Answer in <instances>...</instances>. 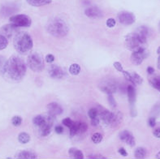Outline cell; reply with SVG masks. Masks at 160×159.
<instances>
[{"label": "cell", "instance_id": "6da1fadb", "mask_svg": "<svg viewBox=\"0 0 160 159\" xmlns=\"http://www.w3.org/2000/svg\"><path fill=\"white\" fill-rule=\"evenodd\" d=\"M26 70V63L22 58L18 56H12L5 62L2 74L10 81H19L24 78Z\"/></svg>", "mask_w": 160, "mask_h": 159}, {"label": "cell", "instance_id": "7a4b0ae2", "mask_svg": "<svg viewBox=\"0 0 160 159\" xmlns=\"http://www.w3.org/2000/svg\"><path fill=\"white\" fill-rule=\"evenodd\" d=\"M150 30L146 26H141L137 32H131L125 36V47L129 51H135L140 47H145L147 42Z\"/></svg>", "mask_w": 160, "mask_h": 159}, {"label": "cell", "instance_id": "3957f363", "mask_svg": "<svg viewBox=\"0 0 160 159\" xmlns=\"http://www.w3.org/2000/svg\"><path fill=\"white\" fill-rule=\"evenodd\" d=\"M47 32L55 37H63L68 33L69 27L64 20L55 17L50 20L47 26Z\"/></svg>", "mask_w": 160, "mask_h": 159}, {"label": "cell", "instance_id": "277c9868", "mask_svg": "<svg viewBox=\"0 0 160 159\" xmlns=\"http://www.w3.org/2000/svg\"><path fill=\"white\" fill-rule=\"evenodd\" d=\"M13 45L16 51L20 54H27L32 49L33 42L31 36L27 32H19L15 36Z\"/></svg>", "mask_w": 160, "mask_h": 159}, {"label": "cell", "instance_id": "5b68a950", "mask_svg": "<svg viewBox=\"0 0 160 159\" xmlns=\"http://www.w3.org/2000/svg\"><path fill=\"white\" fill-rule=\"evenodd\" d=\"M98 113H99V117L106 124L111 125V126H117L122 119V116L120 113L116 114L108 110H106L105 108H101L98 110Z\"/></svg>", "mask_w": 160, "mask_h": 159}, {"label": "cell", "instance_id": "8992f818", "mask_svg": "<svg viewBox=\"0 0 160 159\" xmlns=\"http://www.w3.org/2000/svg\"><path fill=\"white\" fill-rule=\"evenodd\" d=\"M27 64L28 67L35 72H42L44 68V60L40 54L33 52L28 55L27 58Z\"/></svg>", "mask_w": 160, "mask_h": 159}, {"label": "cell", "instance_id": "52a82bcc", "mask_svg": "<svg viewBox=\"0 0 160 159\" xmlns=\"http://www.w3.org/2000/svg\"><path fill=\"white\" fill-rule=\"evenodd\" d=\"M99 89L108 95L113 94L117 91L118 84L116 81L112 79H107L99 84Z\"/></svg>", "mask_w": 160, "mask_h": 159}, {"label": "cell", "instance_id": "ba28073f", "mask_svg": "<svg viewBox=\"0 0 160 159\" xmlns=\"http://www.w3.org/2000/svg\"><path fill=\"white\" fill-rule=\"evenodd\" d=\"M10 22L17 27H29L32 24L30 17L27 15L19 14L11 16Z\"/></svg>", "mask_w": 160, "mask_h": 159}, {"label": "cell", "instance_id": "9c48e42d", "mask_svg": "<svg viewBox=\"0 0 160 159\" xmlns=\"http://www.w3.org/2000/svg\"><path fill=\"white\" fill-rule=\"evenodd\" d=\"M148 56V52L145 47H140L132 51L131 54V61L134 65H140Z\"/></svg>", "mask_w": 160, "mask_h": 159}, {"label": "cell", "instance_id": "30bf717a", "mask_svg": "<svg viewBox=\"0 0 160 159\" xmlns=\"http://www.w3.org/2000/svg\"><path fill=\"white\" fill-rule=\"evenodd\" d=\"M117 18L119 22L124 25H130L136 21V16L133 13L129 12L123 11L118 13Z\"/></svg>", "mask_w": 160, "mask_h": 159}, {"label": "cell", "instance_id": "8fae6325", "mask_svg": "<svg viewBox=\"0 0 160 159\" xmlns=\"http://www.w3.org/2000/svg\"><path fill=\"white\" fill-rule=\"evenodd\" d=\"M18 28L19 27L16 26L15 24H12V23L5 24L0 28V34L3 35L4 37H6L7 38H11L13 36H16V33L19 32Z\"/></svg>", "mask_w": 160, "mask_h": 159}, {"label": "cell", "instance_id": "7c38bea8", "mask_svg": "<svg viewBox=\"0 0 160 159\" xmlns=\"http://www.w3.org/2000/svg\"><path fill=\"white\" fill-rule=\"evenodd\" d=\"M119 137L122 141H124V143H126L131 147H133L136 144V141H135L132 133L128 130H124V131L120 132Z\"/></svg>", "mask_w": 160, "mask_h": 159}, {"label": "cell", "instance_id": "4fadbf2b", "mask_svg": "<svg viewBox=\"0 0 160 159\" xmlns=\"http://www.w3.org/2000/svg\"><path fill=\"white\" fill-rule=\"evenodd\" d=\"M49 76L53 79H61L65 76V72L57 65H51L48 68Z\"/></svg>", "mask_w": 160, "mask_h": 159}, {"label": "cell", "instance_id": "5bb4252c", "mask_svg": "<svg viewBox=\"0 0 160 159\" xmlns=\"http://www.w3.org/2000/svg\"><path fill=\"white\" fill-rule=\"evenodd\" d=\"M85 16L89 17V18H101L103 16V13L99 7L96 6L89 7L85 9Z\"/></svg>", "mask_w": 160, "mask_h": 159}, {"label": "cell", "instance_id": "9a60e30c", "mask_svg": "<svg viewBox=\"0 0 160 159\" xmlns=\"http://www.w3.org/2000/svg\"><path fill=\"white\" fill-rule=\"evenodd\" d=\"M47 110H48L49 114H51V115H54L55 117L57 115H60L63 113L62 107L57 102H55L49 103L48 105H47Z\"/></svg>", "mask_w": 160, "mask_h": 159}, {"label": "cell", "instance_id": "2e32d148", "mask_svg": "<svg viewBox=\"0 0 160 159\" xmlns=\"http://www.w3.org/2000/svg\"><path fill=\"white\" fill-rule=\"evenodd\" d=\"M127 93H128V98L131 109H135L134 104L136 102V91L132 85H129L127 87Z\"/></svg>", "mask_w": 160, "mask_h": 159}, {"label": "cell", "instance_id": "e0dca14e", "mask_svg": "<svg viewBox=\"0 0 160 159\" xmlns=\"http://www.w3.org/2000/svg\"><path fill=\"white\" fill-rule=\"evenodd\" d=\"M16 158L20 159H34L38 157L36 153L29 150H22L20 151L16 154Z\"/></svg>", "mask_w": 160, "mask_h": 159}, {"label": "cell", "instance_id": "ac0fdd59", "mask_svg": "<svg viewBox=\"0 0 160 159\" xmlns=\"http://www.w3.org/2000/svg\"><path fill=\"white\" fill-rule=\"evenodd\" d=\"M17 10H18V7L15 4H7V5H3L2 7L1 12L4 16H9V15L16 12Z\"/></svg>", "mask_w": 160, "mask_h": 159}, {"label": "cell", "instance_id": "d6986e66", "mask_svg": "<svg viewBox=\"0 0 160 159\" xmlns=\"http://www.w3.org/2000/svg\"><path fill=\"white\" fill-rule=\"evenodd\" d=\"M149 82L150 85L160 92V76L159 75H150Z\"/></svg>", "mask_w": 160, "mask_h": 159}, {"label": "cell", "instance_id": "ffe728a7", "mask_svg": "<svg viewBox=\"0 0 160 159\" xmlns=\"http://www.w3.org/2000/svg\"><path fill=\"white\" fill-rule=\"evenodd\" d=\"M68 154L69 156L72 158L76 159H82L84 158V154L80 150V149H77V148L72 147L68 149Z\"/></svg>", "mask_w": 160, "mask_h": 159}, {"label": "cell", "instance_id": "44dd1931", "mask_svg": "<svg viewBox=\"0 0 160 159\" xmlns=\"http://www.w3.org/2000/svg\"><path fill=\"white\" fill-rule=\"evenodd\" d=\"M26 2L32 7H42L51 3L52 0H26Z\"/></svg>", "mask_w": 160, "mask_h": 159}, {"label": "cell", "instance_id": "7402d4cb", "mask_svg": "<svg viewBox=\"0 0 160 159\" xmlns=\"http://www.w3.org/2000/svg\"><path fill=\"white\" fill-rule=\"evenodd\" d=\"M46 122H47L46 115H45V116H42V115H37V116L34 117L33 119H32V123H33V124L38 127H42L43 125L46 123Z\"/></svg>", "mask_w": 160, "mask_h": 159}, {"label": "cell", "instance_id": "603a6c76", "mask_svg": "<svg viewBox=\"0 0 160 159\" xmlns=\"http://www.w3.org/2000/svg\"><path fill=\"white\" fill-rule=\"evenodd\" d=\"M146 149L143 147L137 148L135 152H134V157L136 158H144L146 156Z\"/></svg>", "mask_w": 160, "mask_h": 159}, {"label": "cell", "instance_id": "cb8c5ba5", "mask_svg": "<svg viewBox=\"0 0 160 159\" xmlns=\"http://www.w3.org/2000/svg\"><path fill=\"white\" fill-rule=\"evenodd\" d=\"M81 67L77 63H73V64H72L71 66L69 67V72H70L71 75H73V76L79 75V73L81 72Z\"/></svg>", "mask_w": 160, "mask_h": 159}, {"label": "cell", "instance_id": "d4e9b609", "mask_svg": "<svg viewBox=\"0 0 160 159\" xmlns=\"http://www.w3.org/2000/svg\"><path fill=\"white\" fill-rule=\"evenodd\" d=\"M18 141L21 144H27L30 141V137L28 133L20 132L18 136Z\"/></svg>", "mask_w": 160, "mask_h": 159}, {"label": "cell", "instance_id": "484cf974", "mask_svg": "<svg viewBox=\"0 0 160 159\" xmlns=\"http://www.w3.org/2000/svg\"><path fill=\"white\" fill-rule=\"evenodd\" d=\"M132 75V84L133 85H141L143 81L142 78L139 74L137 72H131Z\"/></svg>", "mask_w": 160, "mask_h": 159}, {"label": "cell", "instance_id": "4316f807", "mask_svg": "<svg viewBox=\"0 0 160 159\" xmlns=\"http://www.w3.org/2000/svg\"><path fill=\"white\" fill-rule=\"evenodd\" d=\"M70 136L74 137V136L79 134V122H74L71 127H70Z\"/></svg>", "mask_w": 160, "mask_h": 159}, {"label": "cell", "instance_id": "83f0119b", "mask_svg": "<svg viewBox=\"0 0 160 159\" xmlns=\"http://www.w3.org/2000/svg\"><path fill=\"white\" fill-rule=\"evenodd\" d=\"M91 140L94 144H99L102 140V135L99 132L93 133L91 137Z\"/></svg>", "mask_w": 160, "mask_h": 159}, {"label": "cell", "instance_id": "f1b7e54d", "mask_svg": "<svg viewBox=\"0 0 160 159\" xmlns=\"http://www.w3.org/2000/svg\"><path fill=\"white\" fill-rule=\"evenodd\" d=\"M8 45V41L6 37H4L3 35L0 34V51L3 50L6 48Z\"/></svg>", "mask_w": 160, "mask_h": 159}, {"label": "cell", "instance_id": "f546056e", "mask_svg": "<svg viewBox=\"0 0 160 159\" xmlns=\"http://www.w3.org/2000/svg\"><path fill=\"white\" fill-rule=\"evenodd\" d=\"M88 115L90 119H94V118H97L99 115V113H98V110L96 108H91L89 109V111H88Z\"/></svg>", "mask_w": 160, "mask_h": 159}, {"label": "cell", "instance_id": "4dcf8cb0", "mask_svg": "<svg viewBox=\"0 0 160 159\" xmlns=\"http://www.w3.org/2000/svg\"><path fill=\"white\" fill-rule=\"evenodd\" d=\"M12 123L15 127H19L22 123V118L20 116H14L12 119Z\"/></svg>", "mask_w": 160, "mask_h": 159}, {"label": "cell", "instance_id": "1f68e13d", "mask_svg": "<svg viewBox=\"0 0 160 159\" xmlns=\"http://www.w3.org/2000/svg\"><path fill=\"white\" fill-rule=\"evenodd\" d=\"M88 125L86 123H80L79 122V134L84 133L87 131Z\"/></svg>", "mask_w": 160, "mask_h": 159}, {"label": "cell", "instance_id": "d6a6232c", "mask_svg": "<svg viewBox=\"0 0 160 159\" xmlns=\"http://www.w3.org/2000/svg\"><path fill=\"white\" fill-rule=\"evenodd\" d=\"M108 102H109V104L111 105V107H112V108H116V106H117V104H116V100H115L114 97L112 96V94L108 95Z\"/></svg>", "mask_w": 160, "mask_h": 159}, {"label": "cell", "instance_id": "836d02e7", "mask_svg": "<svg viewBox=\"0 0 160 159\" xmlns=\"http://www.w3.org/2000/svg\"><path fill=\"white\" fill-rule=\"evenodd\" d=\"M62 123H63V124L64 125V126H66L67 127L70 128V127L72 126V124L74 122H73V121L70 118H66V119H63V122H62Z\"/></svg>", "mask_w": 160, "mask_h": 159}, {"label": "cell", "instance_id": "e575fe53", "mask_svg": "<svg viewBox=\"0 0 160 159\" xmlns=\"http://www.w3.org/2000/svg\"><path fill=\"white\" fill-rule=\"evenodd\" d=\"M114 67L118 71V72H124V68H123V66L120 63V62H115L113 63Z\"/></svg>", "mask_w": 160, "mask_h": 159}, {"label": "cell", "instance_id": "d590c367", "mask_svg": "<svg viewBox=\"0 0 160 159\" xmlns=\"http://www.w3.org/2000/svg\"><path fill=\"white\" fill-rule=\"evenodd\" d=\"M148 124L150 127H154L156 126V118L154 116H151L148 120Z\"/></svg>", "mask_w": 160, "mask_h": 159}, {"label": "cell", "instance_id": "8d00e7d4", "mask_svg": "<svg viewBox=\"0 0 160 159\" xmlns=\"http://www.w3.org/2000/svg\"><path fill=\"white\" fill-rule=\"evenodd\" d=\"M122 73L124 74V78H125L126 81H128V82L130 83H132V75H131V72H128L124 71Z\"/></svg>", "mask_w": 160, "mask_h": 159}, {"label": "cell", "instance_id": "74e56055", "mask_svg": "<svg viewBox=\"0 0 160 159\" xmlns=\"http://www.w3.org/2000/svg\"><path fill=\"white\" fill-rule=\"evenodd\" d=\"M45 58H46V62L47 63H52L55 61V56L51 54H47V56L45 57Z\"/></svg>", "mask_w": 160, "mask_h": 159}, {"label": "cell", "instance_id": "f35d334b", "mask_svg": "<svg viewBox=\"0 0 160 159\" xmlns=\"http://www.w3.org/2000/svg\"><path fill=\"white\" fill-rule=\"evenodd\" d=\"M116 25V20L113 18H110L107 20V26L108 28H113Z\"/></svg>", "mask_w": 160, "mask_h": 159}, {"label": "cell", "instance_id": "ab89813d", "mask_svg": "<svg viewBox=\"0 0 160 159\" xmlns=\"http://www.w3.org/2000/svg\"><path fill=\"white\" fill-rule=\"evenodd\" d=\"M5 62H6V59H5L4 57H2V55H0V73H2Z\"/></svg>", "mask_w": 160, "mask_h": 159}, {"label": "cell", "instance_id": "60d3db41", "mask_svg": "<svg viewBox=\"0 0 160 159\" xmlns=\"http://www.w3.org/2000/svg\"><path fill=\"white\" fill-rule=\"evenodd\" d=\"M87 158L89 159H106L107 157L102 155H99V154H97V155H89L88 156Z\"/></svg>", "mask_w": 160, "mask_h": 159}, {"label": "cell", "instance_id": "b9f144b4", "mask_svg": "<svg viewBox=\"0 0 160 159\" xmlns=\"http://www.w3.org/2000/svg\"><path fill=\"white\" fill-rule=\"evenodd\" d=\"M153 135L156 138H160V127H157L153 131Z\"/></svg>", "mask_w": 160, "mask_h": 159}, {"label": "cell", "instance_id": "7bdbcfd3", "mask_svg": "<svg viewBox=\"0 0 160 159\" xmlns=\"http://www.w3.org/2000/svg\"><path fill=\"white\" fill-rule=\"evenodd\" d=\"M118 153H120V155L124 156V157H126V156L128 155V153H127V151H126L124 148H120V149H118Z\"/></svg>", "mask_w": 160, "mask_h": 159}, {"label": "cell", "instance_id": "ee69618b", "mask_svg": "<svg viewBox=\"0 0 160 159\" xmlns=\"http://www.w3.org/2000/svg\"><path fill=\"white\" fill-rule=\"evenodd\" d=\"M91 124L93 126H94V127H96V126L99 124V119H98V117L94 118V119H91Z\"/></svg>", "mask_w": 160, "mask_h": 159}, {"label": "cell", "instance_id": "f6af8a7d", "mask_svg": "<svg viewBox=\"0 0 160 159\" xmlns=\"http://www.w3.org/2000/svg\"><path fill=\"white\" fill-rule=\"evenodd\" d=\"M55 132L57 134H62L63 132V127L62 126H57V127H55Z\"/></svg>", "mask_w": 160, "mask_h": 159}, {"label": "cell", "instance_id": "bcb514c9", "mask_svg": "<svg viewBox=\"0 0 160 159\" xmlns=\"http://www.w3.org/2000/svg\"><path fill=\"white\" fill-rule=\"evenodd\" d=\"M147 73L149 75H153L154 73V69L152 67H147Z\"/></svg>", "mask_w": 160, "mask_h": 159}, {"label": "cell", "instance_id": "7dc6e473", "mask_svg": "<svg viewBox=\"0 0 160 159\" xmlns=\"http://www.w3.org/2000/svg\"><path fill=\"white\" fill-rule=\"evenodd\" d=\"M157 67H158V68L160 70V54L158 58V62H157Z\"/></svg>", "mask_w": 160, "mask_h": 159}, {"label": "cell", "instance_id": "c3c4849f", "mask_svg": "<svg viewBox=\"0 0 160 159\" xmlns=\"http://www.w3.org/2000/svg\"><path fill=\"white\" fill-rule=\"evenodd\" d=\"M155 157H156V158H158V159H160V151L158 152V153H157V154H156V156H155Z\"/></svg>", "mask_w": 160, "mask_h": 159}, {"label": "cell", "instance_id": "681fc988", "mask_svg": "<svg viewBox=\"0 0 160 159\" xmlns=\"http://www.w3.org/2000/svg\"><path fill=\"white\" fill-rule=\"evenodd\" d=\"M157 53H158V54H160V47H158V50H157Z\"/></svg>", "mask_w": 160, "mask_h": 159}, {"label": "cell", "instance_id": "f907efd6", "mask_svg": "<svg viewBox=\"0 0 160 159\" xmlns=\"http://www.w3.org/2000/svg\"><path fill=\"white\" fill-rule=\"evenodd\" d=\"M158 28H159V30H160V21H159V24H158Z\"/></svg>", "mask_w": 160, "mask_h": 159}]
</instances>
